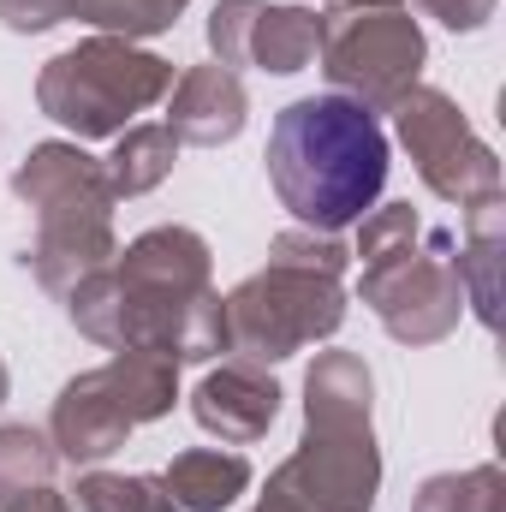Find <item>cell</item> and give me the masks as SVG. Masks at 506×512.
Wrapping results in <instances>:
<instances>
[{"label": "cell", "instance_id": "obj_20", "mask_svg": "<svg viewBox=\"0 0 506 512\" xmlns=\"http://www.w3.org/2000/svg\"><path fill=\"white\" fill-rule=\"evenodd\" d=\"M191 0H72L66 18L78 24H96L102 36H126V42H143V36H161L179 24Z\"/></svg>", "mask_w": 506, "mask_h": 512}, {"label": "cell", "instance_id": "obj_19", "mask_svg": "<svg viewBox=\"0 0 506 512\" xmlns=\"http://www.w3.org/2000/svg\"><path fill=\"white\" fill-rule=\"evenodd\" d=\"M54 471H60V453H54V441H48L42 429H30V423H0V507H6L12 495H24V489L54 483Z\"/></svg>", "mask_w": 506, "mask_h": 512}, {"label": "cell", "instance_id": "obj_27", "mask_svg": "<svg viewBox=\"0 0 506 512\" xmlns=\"http://www.w3.org/2000/svg\"><path fill=\"white\" fill-rule=\"evenodd\" d=\"M6 393H12V370H6V358H0V405H6Z\"/></svg>", "mask_w": 506, "mask_h": 512}, {"label": "cell", "instance_id": "obj_15", "mask_svg": "<svg viewBox=\"0 0 506 512\" xmlns=\"http://www.w3.org/2000/svg\"><path fill=\"white\" fill-rule=\"evenodd\" d=\"M161 489L173 495L179 512H227L251 489V459L221 447H191V453H173V465L161 471Z\"/></svg>", "mask_w": 506, "mask_h": 512}, {"label": "cell", "instance_id": "obj_9", "mask_svg": "<svg viewBox=\"0 0 506 512\" xmlns=\"http://www.w3.org/2000/svg\"><path fill=\"white\" fill-rule=\"evenodd\" d=\"M393 131H399V143H405L417 179H423L441 203L471 209V203L501 197V155L471 131L465 108H459L447 90L417 84V90L393 108Z\"/></svg>", "mask_w": 506, "mask_h": 512}, {"label": "cell", "instance_id": "obj_17", "mask_svg": "<svg viewBox=\"0 0 506 512\" xmlns=\"http://www.w3.org/2000/svg\"><path fill=\"white\" fill-rule=\"evenodd\" d=\"M173 161H179V137L167 126H126L114 137V155L102 167H108L114 197H143L173 173Z\"/></svg>", "mask_w": 506, "mask_h": 512}, {"label": "cell", "instance_id": "obj_5", "mask_svg": "<svg viewBox=\"0 0 506 512\" xmlns=\"http://www.w3.org/2000/svg\"><path fill=\"white\" fill-rule=\"evenodd\" d=\"M173 78H179L173 60L96 30L36 72V108L72 131V143H96V137H120L137 114L167 102Z\"/></svg>", "mask_w": 506, "mask_h": 512}, {"label": "cell", "instance_id": "obj_7", "mask_svg": "<svg viewBox=\"0 0 506 512\" xmlns=\"http://www.w3.org/2000/svg\"><path fill=\"white\" fill-rule=\"evenodd\" d=\"M322 72L334 84V96L370 108V114H393L429 66V42L423 24L405 6H381V12H346L328 6L322 12Z\"/></svg>", "mask_w": 506, "mask_h": 512}, {"label": "cell", "instance_id": "obj_23", "mask_svg": "<svg viewBox=\"0 0 506 512\" xmlns=\"http://www.w3.org/2000/svg\"><path fill=\"white\" fill-rule=\"evenodd\" d=\"M66 12H72V0H0V24L12 36H42L54 24H66Z\"/></svg>", "mask_w": 506, "mask_h": 512}, {"label": "cell", "instance_id": "obj_11", "mask_svg": "<svg viewBox=\"0 0 506 512\" xmlns=\"http://www.w3.org/2000/svg\"><path fill=\"white\" fill-rule=\"evenodd\" d=\"M280 382L262 370V364H245V358H233V364H221V370H209L197 393H191V417H197V429L203 435H215V441H227V447H251L262 441L268 429H274V417H280Z\"/></svg>", "mask_w": 506, "mask_h": 512}, {"label": "cell", "instance_id": "obj_10", "mask_svg": "<svg viewBox=\"0 0 506 512\" xmlns=\"http://www.w3.org/2000/svg\"><path fill=\"white\" fill-rule=\"evenodd\" d=\"M215 66H256L268 78H292L322 54V12L298 0H215L209 12Z\"/></svg>", "mask_w": 506, "mask_h": 512}, {"label": "cell", "instance_id": "obj_12", "mask_svg": "<svg viewBox=\"0 0 506 512\" xmlns=\"http://www.w3.org/2000/svg\"><path fill=\"white\" fill-rule=\"evenodd\" d=\"M131 429L137 423L126 417V405L114 399V387H108L102 370L72 376L60 387L54 411H48V441H54L60 465H102V459H114L131 441Z\"/></svg>", "mask_w": 506, "mask_h": 512}, {"label": "cell", "instance_id": "obj_2", "mask_svg": "<svg viewBox=\"0 0 506 512\" xmlns=\"http://www.w3.org/2000/svg\"><path fill=\"white\" fill-rule=\"evenodd\" d=\"M268 185L310 233L358 227L387 191V131L346 96H304L268 126Z\"/></svg>", "mask_w": 506, "mask_h": 512}, {"label": "cell", "instance_id": "obj_16", "mask_svg": "<svg viewBox=\"0 0 506 512\" xmlns=\"http://www.w3.org/2000/svg\"><path fill=\"white\" fill-rule=\"evenodd\" d=\"M102 376L114 387V399L126 405L131 423H155V417H167L173 399H179V364L161 358V352H114V358L102 364Z\"/></svg>", "mask_w": 506, "mask_h": 512}, {"label": "cell", "instance_id": "obj_18", "mask_svg": "<svg viewBox=\"0 0 506 512\" xmlns=\"http://www.w3.org/2000/svg\"><path fill=\"white\" fill-rule=\"evenodd\" d=\"M411 512H506V471L501 465H471V471H441L423 477Z\"/></svg>", "mask_w": 506, "mask_h": 512}, {"label": "cell", "instance_id": "obj_25", "mask_svg": "<svg viewBox=\"0 0 506 512\" xmlns=\"http://www.w3.org/2000/svg\"><path fill=\"white\" fill-rule=\"evenodd\" d=\"M0 512H72V495H60L54 483H42V489H24V495H12Z\"/></svg>", "mask_w": 506, "mask_h": 512}, {"label": "cell", "instance_id": "obj_21", "mask_svg": "<svg viewBox=\"0 0 506 512\" xmlns=\"http://www.w3.org/2000/svg\"><path fill=\"white\" fill-rule=\"evenodd\" d=\"M78 512H179L161 477H126V471H84L72 489Z\"/></svg>", "mask_w": 506, "mask_h": 512}, {"label": "cell", "instance_id": "obj_22", "mask_svg": "<svg viewBox=\"0 0 506 512\" xmlns=\"http://www.w3.org/2000/svg\"><path fill=\"white\" fill-rule=\"evenodd\" d=\"M268 262H292V268H316V274L346 280L352 251L340 245V233H310V227H292V233H274V239H268Z\"/></svg>", "mask_w": 506, "mask_h": 512}, {"label": "cell", "instance_id": "obj_13", "mask_svg": "<svg viewBox=\"0 0 506 512\" xmlns=\"http://www.w3.org/2000/svg\"><path fill=\"white\" fill-rule=\"evenodd\" d=\"M251 120V96H245V84H239V72H227V66H191V72H179L173 78V90H167V120L161 126L173 131L179 143H197V149H221V143H233L239 131Z\"/></svg>", "mask_w": 506, "mask_h": 512}, {"label": "cell", "instance_id": "obj_26", "mask_svg": "<svg viewBox=\"0 0 506 512\" xmlns=\"http://www.w3.org/2000/svg\"><path fill=\"white\" fill-rule=\"evenodd\" d=\"M334 6H346V12H381V6H399V0H334Z\"/></svg>", "mask_w": 506, "mask_h": 512}, {"label": "cell", "instance_id": "obj_1", "mask_svg": "<svg viewBox=\"0 0 506 512\" xmlns=\"http://www.w3.org/2000/svg\"><path fill=\"white\" fill-rule=\"evenodd\" d=\"M66 316L108 352H161L209 364L227 352V298L215 292L209 239L191 227H149L108 268L66 292Z\"/></svg>", "mask_w": 506, "mask_h": 512}, {"label": "cell", "instance_id": "obj_6", "mask_svg": "<svg viewBox=\"0 0 506 512\" xmlns=\"http://www.w3.org/2000/svg\"><path fill=\"white\" fill-rule=\"evenodd\" d=\"M346 328V286L316 268L268 262L227 292V352L245 364H286Z\"/></svg>", "mask_w": 506, "mask_h": 512}, {"label": "cell", "instance_id": "obj_14", "mask_svg": "<svg viewBox=\"0 0 506 512\" xmlns=\"http://www.w3.org/2000/svg\"><path fill=\"white\" fill-rule=\"evenodd\" d=\"M506 197L465 209V239H459V286L465 304L489 334H501V292H506Z\"/></svg>", "mask_w": 506, "mask_h": 512}, {"label": "cell", "instance_id": "obj_4", "mask_svg": "<svg viewBox=\"0 0 506 512\" xmlns=\"http://www.w3.org/2000/svg\"><path fill=\"white\" fill-rule=\"evenodd\" d=\"M12 191L24 209H36V239L24 251V268L36 274L42 292L66 298L78 280H90L96 268H108L120 239H114V185L108 167L84 149V143H36L18 173Z\"/></svg>", "mask_w": 506, "mask_h": 512}, {"label": "cell", "instance_id": "obj_24", "mask_svg": "<svg viewBox=\"0 0 506 512\" xmlns=\"http://www.w3.org/2000/svg\"><path fill=\"white\" fill-rule=\"evenodd\" d=\"M417 6H423V18L447 24L453 36H471V30H483V24L495 18L501 0H417Z\"/></svg>", "mask_w": 506, "mask_h": 512}, {"label": "cell", "instance_id": "obj_3", "mask_svg": "<svg viewBox=\"0 0 506 512\" xmlns=\"http://www.w3.org/2000/svg\"><path fill=\"white\" fill-rule=\"evenodd\" d=\"M376 376L358 352H322L304 376V435L292 459L268 471L251 512H376Z\"/></svg>", "mask_w": 506, "mask_h": 512}, {"label": "cell", "instance_id": "obj_8", "mask_svg": "<svg viewBox=\"0 0 506 512\" xmlns=\"http://www.w3.org/2000/svg\"><path fill=\"white\" fill-rule=\"evenodd\" d=\"M358 298L370 304L381 328L399 346H441L459 316H465V286H459V239L453 233H417L405 251L364 262Z\"/></svg>", "mask_w": 506, "mask_h": 512}]
</instances>
